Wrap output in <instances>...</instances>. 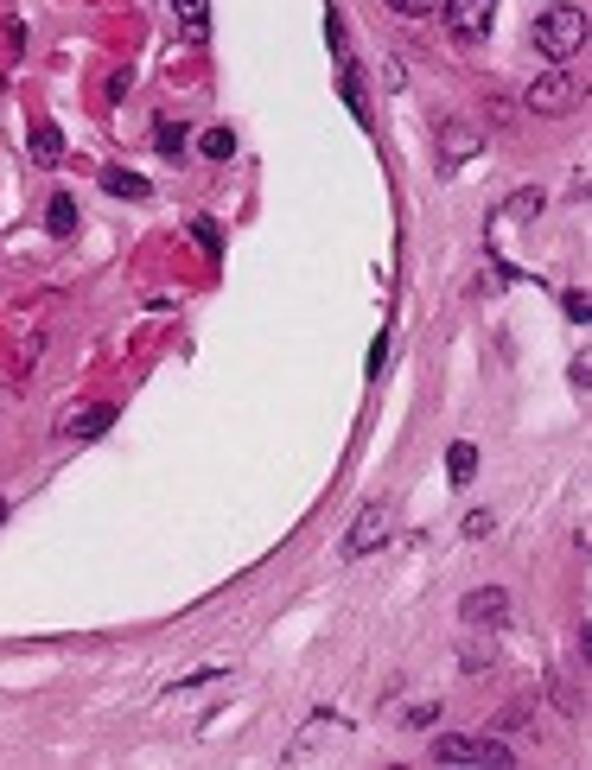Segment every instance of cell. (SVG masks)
I'll use <instances>...</instances> for the list:
<instances>
[{
	"mask_svg": "<svg viewBox=\"0 0 592 770\" xmlns=\"http://www.w3.org/2000/svg\"><path fill=\"white\" fill-rule=\"evenodd\" d=\"M102 191H115V198H147V179L128 166H102Z\"/></svg>",
	"mask_w": 592,
	"mask_h": 770,
	"instance_id": "8fae6325",
	"label": "cell"
},
{
	"mask_svg": "<svg viewBox=\"0 0 592 770\" xmlns=\"http://www.w3.org/2000/svg\"><path fill=\"white\" fill-rule=\"evenodd\" d=\"M561 312H567L573 325H586V319H592V300H586L580 287H567V293H561Z\"/></svg>",
	"mask_w": 592,
	"mask_h": 770,
	"instance_id": "d6986e66",
	"label": "cell"
},
{
	"mask_svg": "<svg viewBox=\"0 0 592 770\" xmlns=\"http://www.w3.org/2000/svg\"><path fill=\"white\" fill-rule=\"evenodd\" d=\"M185 121H160V128H153V147H160L166 153V160H179V153H185Z\"/></svg>",
	"mask_w": 592,
	"mask_h": 770,
	"instance_id": "5bb4252c",
	"label": "cell"
},
{
	"mask_svg": "<svg viewBox=\"0 0 592 770\" xmlns=\"http://www.w3.org/2000/svg\"><path fill=\"white\" fill-rule=\"evenodd\" d=\"M440 13H446V32H452L459 45H478L484 32L497 26V0H446Z\"/></svg>",
	"mask_w": 592,
	"mask_h": 770,
	"instance_id": "5b68a950",
	"label": "cell"
},
{
	"mask_svg": "<svg viewBox=\"0 0 592 770\" xmlns=\"http://www.w3.org/2000/svg\"><path fill=\"white\" fill-rule=\"evenodd\" d=\"M198 147H204V160H230V153H236V134H230V128H211Z\"/></svg>",
	"mask_w": 592,
	"mask_h": 770,
	"instance_id": "e0dca14e",
	"label": "cell"
},
{
	"mask_svg": "<svg viewBox=\"0 0 592 770\" xmlns=\"http://www.w3.org/2000/svg\"><path fill=\"white\" fill-rule=\"evenodd\" d=\"M172 7H179V20L191 26V39H204V32H211V0H172Z\"/></svg>",
	"mask_w": 592,
	"mask_h": 770,
	"instance_id": "9a60e30c",
	"label": "cell"
},
{
	"mask_svg": "<svg viewBox=\"0 0 592 770\" xmlns=\"http://www.w3.org/2000/svg\"><path fill=\"white\" fill-rule=\"evenodd\" d=\"M522 109H535V115H573L580 109V83L567 77V64H554L548 77H535L529 90H522Z\"/></svg>",
	"mask_w": 592,
	"mask_h": 770,
	"instance_id": "3957f363",
	"label": "cell"
},
{
	"mask_svg": "<svg viewBox=\"0 0 592 770\" xmlns=\"http://www.w3.org/2000/svg\"><path fill=\"white\" fill-rule=\"evenodd\" d=\"M446 478H452V484H472V478H478V446H472V440H452V452H446Z\"/></svg>",
	"mask_w": 592,
	"mask_h": 770,
	"instance_id": "30bf717a",
	"label": "cell"
},
{
	"mask_svg": "<svg viewBox=\"0 0 592 770\" xmlns=\"http://www.w3.org/2000/svg\"><path fill=\"white\" fill-rule=\"evenodd\" d=\"M389 529H395V510H389V503H363L338 554H344V560H363V554H376L382 541H389Z\"/></svg>",
	"mask_w": 592,
	"mask_h": 770,
	"instance_id": "277c9868",
	"label": "cell"
},
{
	"mask_svg": "<svg viewBox=\"0 0 592 770\" xmlns=\"http://www.w3.org/2000/svg\"><path fill=\"white\" fill-rule=\"evenodd\" d=\"M433 764H491V770H510L516 751L503 739H459V732H446V739H433Z\"/></svg>",
	"mask_w": 592,
	"mask_h": 770,
	"instance_id": "7a4b0ae2",
	"label": "cell"
},
{
	"mask_svg": "<svg viewBox=\"0 0 592 770\" xmlns=\"http://www.w3.org/2000/svg\"><path fill=\"white\" fill-rule=\"evenodd\" d=\"M45 230L51 236H77V198H64V191H58V198L45 204Z\"/></svg>",
	"mask_w": 592,
	"mask_h": 770,
	"instance_id": "7c38bea8",
	"label": "cell"
},
{
	"mask_svg": "<svg viewBox=\"0 0 592 770\" xmlns=\"http://www.w3.org/2000/svg\"><path fill=\"white\" fill-rule=\"evenodd\" d=\"M344 102H351V115L357 121H370V96H363V70L344 58Z\"/></svg>",
	"mask_w": 592,
	"mask_h": 770,
	"instance_id": "4fadbf2b",
	"label": "cell"
},
{
	"mask_svg": "<svg viewBox=\"0 0 592 770\" xmlns=\"http://www.w3.org/2000/svg\"><path fill=\"white\" fill-rule=\"evenodd\" d=\"M433 720H440V700H433V707H408V720H402V726L421 732V726H433Z\"/></svg>",
	"mask_w": 592,
	"mask_h": 770,
	"instance_id": "7402d4cb",
	"label": "cell"
},
{
	"mask_svg": "<svg viewBox=\"0 0 592 770\" xmlns=\"http://www.w3.org/2000/svg\"><path fill=\"white\" fill-rule=\"evenodd\" d=\"M535 45H542V58L554 64H567V58H580V45H586V7H548L542 20H535Z\"/></svg>",
	"mask_w": 592,
	"mask_h": 770,
	"instance_id": "6da1fadb",
	"label": "cell"
},
{
	"mask_svg": "<svg viewBox=\"0 0 592 770\" xmlns=\"http://www.w3.org/2000/svg\"><path fill=\"white\" fill-rule=\"evenodd\" d=\"M325 45H332V58H338V64L351 58V51H344V13H338V7H325Z\"/></svg>",
	"mask_w": 592,
	"mask_h": 770,
	"instance_id": "ac0fdd59",
	"label": "cell"
},
{
	"mask_svg": "<svg viewBox=\"0 0 592 770\" xmlns=\"http://www.w3.org/2000/svg\"><path fill=\"white\" fill-rule=\"evenodd\" d=\"M382 7H395L402 20H427V13H433V0H382Z\"/></svg>",
	"mask_w": 592,
	"mask_h": 770,
	"instance_id": "ffe728a7",
	"label": "cell"
},
{
	"mask_svg": "<svg viewBox=\"0 0 592 770\" xmlns=\"http://www.w3.org/2000/svg\"><path fill=\"white\" fill-rule=\"evenodd\" d=\"M478 147H484V140H478L472 128H459V121H446V128H440V153H446V166H465Z\"/></svg>",
	"mask_w": 592,
	"mask_h": 770,
	"instance_id": "ba28073f",
	"label": "cell"
},
{
	"mask_svg": "<svg viewBox=\"0 0 592 770\" xmlns=\"http://www.w3.org/2000/svg\"><path fill=\"white\" fill-rule=\"evenodd\" d=\"M542 204H548V198H542V191H516V198H510V204H503V217H516V223H529V217H542Z\"/></svg>",
	"mask_w": 592,
	"mask_h": 770,
	"instance_id": "2e32d148",
	"label": "cell"
},
{
	"mask_svg": "<svg viewBox=\"0 0 592 770\" xmlns=\"http://www.w3.org/2000/svg\"><path fill=\"white\" fill-rule=\"evenodd\" d=\"M459 618L472 624V630H497V624H510V592H503V586H478V592H465Z\"/></svg>",
	"mask_w": 592,
	"mask_h": 770,
	"instance_id": "8992f818",
	"label": "cell"
},
{
	"mask_svg": "<svg viewBox=\"0 0 592 770\" xmlns=\"http://www.w3.org/2000/svg\"><path fill=\"white\" fill-rule=\"evenodd\" d=\"M491 529H497V516H491V510H472V516H465V535H472V541H478V535H491Z\"/></svg>",
	"mask_w": 592,
	"mask_h": 770,
	"instance_id": "44dd1931",
	"label": "cell"
},
{
	"mask_svg": "<svg viewBox=\"0 0 592 770\" xmlns=\"http://www.w3.org/2000/svg\"><path fill=\"white\" fill-rule=\"evenodd\" d=\"M109 427H115V408H109V401H96V408H77V414L58 420L64 440H96V433H109Z\"/></svg>",
	"mask_w": 592,
	"mask_h": 770,
	"instance_id": "52a82bcc",
	"label": "cell"
},
{
	"mask_svg": "<svg viewBox=\"0 0 592 770\" xmlns=\"http://www.w3.org/2000/svg\"><path fill=\"white\" fill-rule=\"evenodd\" d=\"M0 522H7V497H0Z\"/></svg>",
	"mask_w": 592,
	"mask_h": 770,
	"instance_id": "cb8c5ba5",
	"label": "cell"
},
{
	"mask_svg": "<svg viewBox=\"0 0 592 770\" xmlns=\"http://www.w3.org/2000/svg\"><path fill=\"white\" fill-rule=\"evenodd\" d=\"M32 166H64V134L51 128V121L32 128Z\"/></svg>",
	"mask_w": 592,
	"mask_h": 770,
	"instance_id": "9c48e42d",
	"label": "cell"
},
{
	"mask_svg": "<svg viewBox=\"0 0 592 770\" xmlns=\"http://www.w3.org/2000/svg\"><path fill=\"white\" fill-rule=\"evenodd\" d=\"M191 236L204 242V255H217V223H191Z\"/></svg>",
	"mask_w": 592,
	"mask_h": 770,
	"instance_id": "603a6c76",
	"label": "cell"
}]
</instances>
